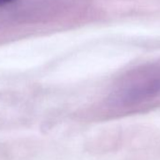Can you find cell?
<instances>
[{
    "label": "cell",
    "instance_id": "obj_1",
    "mask_svg": "<svg viewBox=\"0 0 160 160\" xmlns=\"http://www.w3.org/2000/svg\"><path fill=\"white\" fill-rule=\"evenodd\" d=\"M130 103H146L160 96V71L137 77L124 92Z\"/></svg>",
    "mask_w": 160,
    "mask_h": 160
},
{
    "label": "cell",
    "instance_id": "obj_2",
    "mask_svg": "<svg viewBox=\"0 0 160 160\" xmlns=\"http://www.w3.org/2000/svg\"><path fill=\"white\" fill-rule=\"evenodd\" d=\"M14 0H0V5H4V4H9L12 3Z\"/></svg>",
    "mask_w": 160,
    "mask_h": 160
}]
</instances>
